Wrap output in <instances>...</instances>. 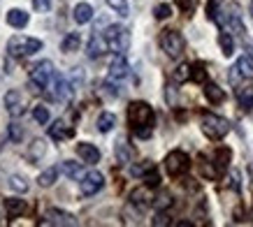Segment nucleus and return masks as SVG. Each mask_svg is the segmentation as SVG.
Listing matches in <instances>:
<instances>
[{
    "mask_svg": "<svg viewBox=\"0 0 253 227\" xmlns=\"http://www.w3.org/2000/svg\"><path fill=\"white\" fill-rule=\"evenodd\" d=\"M154 118H156L154 109L146 105V102H142V100L128 105V121H130L132 130H135V135L139 139L151 137V132H154Z\"/></svg>",
    "mask_w": 253,
    "mask_h": 227,
    "instance_id": "1",
    "label": "nucleus"
},
{
    "mask_svg": "<svg viewBox=\"0 0 253 227\" xmlns=\"http://www.w3.org/2000/svg\"><path fill=\"white\" fill-rule=\"evenodd\" d=\"M42 49V42L38 38H12L7 42V51L9 56H14V58H23V56H33V53H38Z\"/></svg>",
    "mask_w": 253,
    "mask_h": 227,
    "instance_id": "2",
    "label": "nucleus"
},
{
    "mask_svg": "<svg viewBox=\"0 0 253 227\" xmlns=\"http://www.w3.org/2000/svg\"><path fill=\"white\" fill-rule=\"evenodd\" d=\"M202 132L207 135V139L211 142H218L223 137L230 132V123L221 118V116H216V114H207L205 118H202Z\"/></svg>",
    "mask_w": 253,
    "mask_h": 227,
    "instance_id": "3",
    "label": "nucleus"
},
{
    "mask_svg": "<svg viewBox=\"0 0 253 227\" xmlns=\"http://www.w3.org/2000/svg\"><path fill=\"white\" fill-rule=\"evenodd\" d=\"M54 76H56L54 63H51V61L38 63V65L33 68V72H31V88L35 93L42 91L44 86H49V81H54Z\"/></svg>",
    "mask_w": 253,
    "mask_h": 227,
    "instance_id": "4",
    "label": "nucleus"
},
{
    "mask_svg": "<svg viewBox=\"0 0 253 227\" xmlns=\"http://www.w3.org/2000/svg\"><path fill=\"white\" fill-rule=\"evenodd\" d=\"M161 46L169 58H179L186 49V39L179 31H163L161 35Z\"/></svg>",
    "mask_w": 253,
    "mask_h": 227,
    "instance_id": "5",
    "label": "nucleus"
},
{
    "mask_svg": "<svg viewBox=\"0 0 253 227\" xmlns=\"http://www.w3.org/2000/svg\"><path fill=\"white\" fill-rule=\"evenodd\" d=\"M188 167H191V158H188V153L184 151H169L168 158H165V169H168L169 176H181L188 172Z\"/></svg>",
    "mask_w": 253,
    "mask_h": 227,
    "instance_id": "6",
    "label": "nucleus"
},
{
    "mask_svg": "<svg viewBox=\"0 0 253 227\" xmlns=\"http://www.w3.org/2000/svg\"><path fill=\"white\" fill-rule=\"evenodd\" d=\"M40 225H61V227H75L77 225V218L68 211H61V209H49L44 213V220H40Z\"/></svg>",
    "mask_w": 253,
    "mask_h": 227,
    "instance_id": "7",
    "label": "nucleus"
},
{
    "mask_svg": "<svg viewBox=\"0 0 253 227\" xmlns=\"http://www.w3.org/2000/svg\"><path fill=\"white\" fill-rule=\"evenodd\" d=\"M102 186H105V176L100 174V172H88V174H84V179L79 181L82 195H86V197H91V195H95V192H100V190H102Z\"/></svg>",
    "mask_w": 253,
    "mask_h": 227,
    "instance_id": "8",
    "label": "nucleus"
},
{
    "mask_svg": "<svg viewBox=\"0 0 253 227\" xmlns=\"http://www.w3.org/2000/svg\"><path fill=\"white\" fill-rule=\"evenodd\" d=\"M109 42L105 39V35H100V33H93L91 39H88V46H86V56L88 58H100L102 53L107 51Z\"/></svg>",
    "mask_w": 253,
    "mask_h": 227,
    "instance_id": "9",
    "label": "nucleus"
},
{
    "mask_svg": "<svg viewBox=\"0 0 253 227\" xmlns=\"http://www.w3.org/2000/svg\"><path fill=\"white\" fill-rule=\"evenodd\" d=\"M128 63H126V58H123V53H116L114 61L109 63V79L112 81H121V79H126L128 76Z\"/></svg>",
    "mask_w": 253,
    "mask_h": 227,
    "instance_id": "10",
    "label": "nucleus"
},
{
    "mask_svg": "<svg viewBox=\"0 0 253 227\" xmlns=\"http://www.w3.org/2000/svg\"><path fill=\"white\" fill-rule=\"evenodd\" d=\"M77 155L82 158V162H88V165H95L100 160V151L95 149V144H88V142H79Z\"/></svg>",
    "mask_w": 253,
    "mask_h": 227,
    "instance_id": "11",
    "label": "nucleus"
},
{
    "mask_svg": "<svg viewBox=\"0 0 253 227\" xmlns=\"http://www.w3.org/2000/svg\"><path fill=\"white\" fill-rule=\"evenodd\" d=\"M5 107H7L9 116H21L23 114V102H21V93L19 91H7L5 93Z\"/></svg>",
    "mask_w": 253,
    "mask_h": 227,
    "instance_id": "12",
    "label": "nucleus"
},
{
    "mask_svg": "<svg viewBox=\"0 0 253 227\" xmlns=\"http://www.w3.org/2000/svg\"><path fill=\"white\" fill-rule=\"evenodd\" d=\"M54 98L56 100H68L70 98V93H72V83L65 79L63 75H56L54 76Z\"/></svg>",
    "mask_w": 253,
    "mask_h": 227,
    "instance_id": "13",
    "label": "nucleus"
},
{
    "mask_svg": "<svg viewBox=\"0 0 253 227\" xmlns=\"http://www.w3.org/2000/svg\"><path fill=\"white\" fill-rule=\"evenodd\" d=\"M49 135H51V139H56V142H63V139H70V137L75 135V130L70 128L65 121H56L51 128H49Z\"/></svg>",
    "mask_w": 253,
    "mask_h": 227,
    "instance_id": "14",
    "label": "nucleus"
},
{
    "mask_svg": "<svg viewBox=\"0 0 253 227\" xmlns=\"http://www.w3.org/2000/svg\"><path fill=\"white\" fill-rule=\"evenodd\" d=\"M130 202L137 206H146V204H154V197H151V188L149 186H142V188H135L130 192Z\"/></svg>",
    "mask_w": 253,
    "mask_h": 227,
    "instance_id": "15",
    "label": "nucleus"
},
{
    "mask_svg": "<svg viewBox=\"0 0 253 227\" xmlns=\"http://www.w3.org/2000/svg\"><path fill=\"white\" fill-rule=\"evenodd\" d=\"M128 46H130V33L126 31V28H121V31H119V35L109 42V49H112V51H116V53H126V51H128Z\"/></svg>",
    "mask_w": 253,
    "mask_h": 227,
    "instance_id": "16",
    "label": "nucleus"
},
{
    "mask_svg": "<svg viewBox=\"0 0 253 227\" xmlns=\"http://www.w3.org/2000/svg\"><path fill=\"white\" fill-rule=\"evenodd\" d=\"M205 98H207L211 105H221L223 100H225V91H223L218 83L207 81V83H205Z\"/></svg>",
    "mask_w": 253,
    "mask_h": 227,
    "instance_id": "17",
    "label": "nucleus"
},
{
    "mask_svg": "<svg viewBox=\"0 0 253 227\" xmlns=\"http://www.w3.org/2000/svg\"><path fill=\"white\" fill-rule=\"evenodd\" d=\"M31 21V16L28 12H23V9H9L7 12V23L12 28H26Z\"/></svg>",
    "mask_w": 253,
    "mask_h": 227,
    "instance_id": "18",
    "label": "nucleus"
},
{
    "mask_svg": "<svg viewBox=\"0 0 253 227\" xmlns=\"http://www.w3.org/2000/svg\"><path fill=\"white\" fill-rule=\"evenodd\" d=\"M72 19L77 23H88L93 19V7L88 2H79V5H75V9H72Z\"/></svg>",
    "mask_w": 253,
    "mask_h": 227,
    "instance_id": "19",
    "label": "nucleus"
},
{
    "mask_svg": "<svg viewBox=\"0 0 253 227\" xmlns=\"http://www.w3.org/2000/svg\"><path fill=\"white\" fill-rule=\"evenodd\" d=\"M237 100H239V107L251 112L253 109V88L251 86H237Z\"/></svg>",
    "mask_w": 253,
    "mask_h": 227,
    "instance_id": "20",
    "label": "nucleus"
},
{
    "mask_svg": "<svg viewBox=\"0 0 253 227\" xmlns=\"http://www.w3.org/2000/svg\"><path fill=\"white\" fill-rule=\"evenodd\" d=\"M114 155H116V160H119V165H128L132 160V149L126 144V142H116Z\"/></svg>",
    "mask_w": 253,
    "mask_h": 227,
    "instance_id": "21",
    "label": "nucleus"
},
{
    "mask_svg": "<svg viewBox=\"0 0 253 227\" xmlns=\"http://www.w3.org/2000/svg\"><path fill=\"white\" fill-rule=\"evenodd\" d=\"M5 211H7V216H21L23 211H26V202L23 199H19V197H9V199H5Z\"/></svg>",
    "mask_w": 253,
    "mask_h": 227,
    "instance_id": "22",
    "label": "nucleus"
},
{
    "mask_svg": "<svg viewBox=\"0 0 253 227\" xmlns=\"http://www.w3.org/2000/svg\"><path fill=\"white\" fill-rule=\"evenodd\" d=\"M63 172H65V174H68L70 179H75V181L84 179V167L79 165V162H72V160L63 162Z\"/></svg>",
    "mask_w": 253,
    "mask_h": 227,
    "instance_id": "23",
    "label": "nucleus"
},
{
    "mask_svg": "<svg viewBox=\"0 0 253 227\" xmlns=\"http://www.w3.org/2000/svg\"><path fill=\"white\" fill-rule=\"evenodd\" d=\"M230 158H232V151L230 149H225V146H221V149H216V153H214V160H216V167L218 169H225V167L230 165Z\"/></svg>",
    "mask_w": 253,
    "mask_h": 227,
    "instance_id": "24",
    "label": "nucleus"
},
{
    "mask_svg": "<svg viewBox=\"0 0 253 227\" xmlns=\"http://www.w3.org/2000/svg\"><path fill=\"white\" fill-rule=\"evenodd\" d=\"M218 46H221L223 56H232L235 53V39H232L230 33H221L218 35Z\"/></svg>",
    "mask_w": 253,
    "mask_h": 227,
    "instance_id": "25",
    "label": "nucleus"
},
{
    "mask_svg": "<svg viewBox=\"0 0 253 227\" xmlns=\"http://www.w3.org/2000/svg\"><path fill=\"white\" fill-rule=\"evenodd\" d=\"M116 125V116L112 112H105L98 116V130L100 132H109V130H114Z\"/></svg>",
    "mask_w": 253,
    "mask_h": 227,
    "instance_id": "26",
    "label": "nucleus"
},
{
    "mask_svg": "<svg viewBox=\"0 0 253 227\" xmlns=\"http://www.w3.org/2000/svg\"><path fill=\"white\" fill-rule=\"evenodd\" d=\"M79 44H82V38H79V33H70V35H65V39H63V44L61 49L65 53H72V51H77Z\"/></svg>",
    "mask_w": 253,
    "mask_h": 227,
    "instance_id": "27",
    "label": "nucleus"
},
{
    "mask_svg": "<svg viewBox=\"0 0 253 227\" xmlns=\"http://www.w3.org/2000/svg\"><path fill=\"white\" fill-rule=\"evenodd\" d=\"M56 179H58V169H56V167H49V169H44V172L40 174L38 183L42 186V188H51Z\"/></svg>",
    "mask_w": 253,
    "mask_h": 227,
    "instance_id": "28",
    "label": "nucleus"
},
{
    "mask_svg": "<svg viewBox=\"0 0 253 227\" xmlns=\"http://www.w3.org/2000/svg\"><path fill=\"white\" fill-rule=\"evenodd\" d=\"M237 68H239V72L244 75V79H253V58L249 53H244L237 61Z\"/></svg>",
    "mask_w": 253,
    "mask_h": 227,
    "instance_id": "29",
    "label": "nucleus"
},
{
    "mask_svg": "<svg viewBox=\"0 0 253 227\" xmlns=\"http://www.w3.org/2000/svg\"><path fill=\"white\" fill-rule=\"evenodd\" d=\"M191 79L198 83H207V68L205 63H193L191 65Z\"/></svg>",
    "mask_w": 253,
    "mask_h": 227,
    "instance_id": "30",
    "label": "nucleus"
},
{
    "mask_svg": "<svg viewBox=\"0 0 253 227\" xmlns=\"http://www.w3.org/2000/svg\"><path fill=\"white\" fill-rule=\"evenodd\" d=\"M172 79H174L176 83L188 81V79H191V65H188V63H181V65H179V68L174 70V75H172Z\"/></svg>",
    "mask_w": 253,
    "mask_h": 227,
    "instance_id": "31",
    "label": "nucleus"
},
{
    "mask_svg": "<svg viewBox=\"0 0 253 227\" xmlns=\"http://www.w3.org/2000/svg\"><path fill=\"white\" fill-rule=\"evenodd\" d=\"M200 172H202V176H207L209 181H216L221 176V169L214 167L211 162H200Z\"/></svg>",
    "mask_w": 253,
    "mask_h": 227,
    "instance_id": "32",
    "label": "nucleus"
},
{
    "mask_svg": "<svg viewBox=\"0 0 253 227\" xmlns=\"http://www.w3.org/2000/svg\"><path fill=\"white\" fill-rule=\"evenodd\" d=\"M44 151H46L44 139H35V142H33V146H31L28 158H31V160H38V158H42V155H44Z\"/></svg>",
    "mask_w": 253,
    "mask_h": 227,
    "instance_id": "33",
    "label": "nucleus"
},
{
    "mask_svg": "<svg viewBox=\"0 0 253 227\" xmlns=\"http://www.w3.org/2000/svg\"><path fill=\"white\" fill-rule=\"evenodd\" d=\"M154 16L158 19V21H165V19L172 16V7H169L168 2H161V5H156L154 7Z\"/></svg>",
    "mask_w": 253,
    "mask_h": 227,
    "instance_id": "34",
    "label": "nucleus"
},
{
    "mask_svg": "<svg viewBox=\"0 0 253 227\" xmlns=\"http://www.w3.org/2000/svg\"><path fill=\"white\" fill-rule=\"evenodd\" d=\"M9 188L14 190V192H26L28 190V181L23 176H12L9 179Z\"/></svg>",
    "mask_w": 253,
    "mask_h": 227,
    "instance_id": "35",
    "label": "nucleus"
},
{
    "mask_svg": "<svg viewBox=\"0 0 253 227\" xmlns=\"http://www.w3.org/2000/svg\"><path fill=\"white\" fill-rule=\"evenodd\" d=\"M142 179H144V186H149V188H158V186H161V176H158V172H156V167L151 169V172H146Z\"/></svg>",
    "mask_w": 253,
    "mask_h": 227,
    "instance_id": "36",
    "label": "nucleus"
},
{
    "mask_svg": "<svg viewBox=\"0 0 253 227\" xmlns=\"http://www.w3.org/2000/svg\"><path fill=\"white\" fill-rule=\"evenodd\" d=\"M33 118H35L40 125H44V123L49 121V109H46V107H42V105H38L35 109H33Z\"/></svg>",
    "mask_w": 253,
    "mask_h": 227,
    "instance_id": "37",
    "label": "nucleus"
},
{
    "mask_svg": "<svg viewBox=\"0 0 253 227\" xmlns=\"http://www.w3.org/2000/svg\"><path fill=\"white\" fill-rule=\"evenodd\" d=\"M151 169H154V162H151V160H144L142 165H135V167H132L130 174L132 176H144L146 172H151Z\"/></svg>",
    "mask_w": 253,
    "mask_h": 227,
    "instance_id": "38",
    "label": "nucleus"
},
{
    "mask_svg": "<svg viewBox=\"0 0 253 227\" xmlns=\"http://www.w3.org/2000/svg\"><path fill=\"white\" fill-rule=\"evenodd\" d=\"M169 204H172V197H169L168 192H163L161 197H156V199H154V206H156V211H165V209H168Z\"/></svg>",
    "mask_w": 253,
    "mask_h": 227,
    "instance_id": "39",
    "label": "nucleus"
},
{
    "mask_svg": "<svg viewBox=\"0 0 253 227\" xmlns=\"http://www.w3.org/2000/svg\"><path fill=\"white\" fill-rule=\"evenodd\" d=\"M107 5L112 9H116L121 16H128V2L126 0H107Z\"/></svg>",
    "mask_w": 253,
    "mask_h": 227,
    "instance_id": "40",
    "label": "nucleus"
},
{
    "mask_svg": "<svg viewBox=\"0 0 253 227\" xmlns=\"http://www.w3.org/2000/svg\"><path fill=\"white\" fill-rule=\"evenodd\" d=\"M84 81V70L82 68H75L72 70V75H70V83H72V88H79Z\"/></svg>",
    "mask_w": 253,
    "mask_h": 227,
    "instance_id": "41",
    "label": "nucleus"
},
{
    "mask_svg": "<svg viewBox=\"0 0 253 227\" xmlns=\"http://www.w3.org/2000/svg\"><path fill=\"white\" fill-rule=\"evenodd\" d=\"M176 2H179L181 12H186V14H193V12H195V7H198L200 0H176Z\"/></svg>",
    "mask_w": 253,
    "mask_h": 227,
    "instance_id": "42",
    "label": "nucleus"
},
{
    "mask_svg": "<svg viewBox=\"0 0 253 227\" xmlns=\"http://www.w3.org/2000/svg\"><path fill=\"white\" fill-rule=\"evenodd\" d=\"M7 132H9V139H12V142H21V137H23L21 125H16V123H9Z\"/></svg>",
    "mask_w": 253,
    "mask_h": 227,
    "instance_id": "43",
    "label": "nucleus"
},
{
    "mask_svg": "<svg viewBox=\"0 0 253 227\" xmlns=\"http://www.w3.org/2000/svg\"><path fill=\"white\" fill-rule=\"evenodd\" d=\"M33 7L38 12H49L51 9V0H33Z\"/></svg>",
    "mask_w": 253,
    "mask_h": 227,
    "instance_id": "44",
    "label": "nucleus"
},
{
    "mask_svg": "<svg viewBox=\"0 0 253 227\" xmlns=\"http://www.w3.org/2000/svg\"><path fill=\"white\" fill-rule=\"evenodd\" d=\"M105 93H107V95H112V98H119V95H121L119 86H114V83H112V79L105 83Z\"/></svg>",
    "mask_w": 253,
    "mask_h": 227,
    "instance_id": "45",
    "label": "nucleus"
},
{
    "mask_svg": "<svg viewBox=\"0 0 253 227\" xmlns=\"http://www.w3.org/2000/svg\"><path fill=\"white\" fill-rule=\"evenodd\" d=\"M154 225H158V227H163V225H169V216L165 211H158V216L154 218Z\"/></svg>",
    "mask_w": 253,
    "mask_h": 227,
    "instance_id": "46",
    "label": "nucleus"
},
{
    "mask_svg": "<svg viewBox=\"0 0 253 227\" xmlns=\"http://www.w3.org/2000/svg\"><path fill=\"white\" fill-rule=\"evenodd\" d=\"M228 76H230V81L235 83V86H237V83H239V79H244V75L239 72V68H237V65H235V68H230V75H228Z\"/></svg>",
    "mask_w": 253,
    "mask_h": 227,
    "instance_id": "47",
    "label": "nucleus"
},
{
    "mask_svg": "<svg viewBox=\"0 0 253 227\" xmlns=\"http://www.w3.org/2000/svg\"><path fill=\"white\" fill-rule=\"evenodd\" d=\"M174 100H176V93L168 86V102H169V105H174Z\"/></svg>",
    "mask_w": 253,
    "mask_h": 227,
    "instance_id": "48",
    "label": "nucleus"
},
{
    "mask_svg": "<svg viewBox=\"0 0 253 227\" xmlns=\"http://www.w3.org/2000/svg\"><path fill=\"white\" fill-rule=\"evenodd\" d=\"M249 14L253 16V0H249Z\"/></svg>",
    "mask_w": 253,
    "mask_h": 227,
    "instance_id": "49",
    "label": "nucleus"
},
{
    "mask_svg": "<svg viewBox=\"0 0 253 227\" xmlns=\"http://www.w3.org/2000/svg\"><path fill=\"white\" fill-rule=\"evenodd\" d=\"M246 53H249V56L253 58V46H246Z\"/></svg>",
    "mask_w": 253,
    "mask_h": 227,
    "instance_id": "50",
    "label": "nucleus"
}]
</instances>
